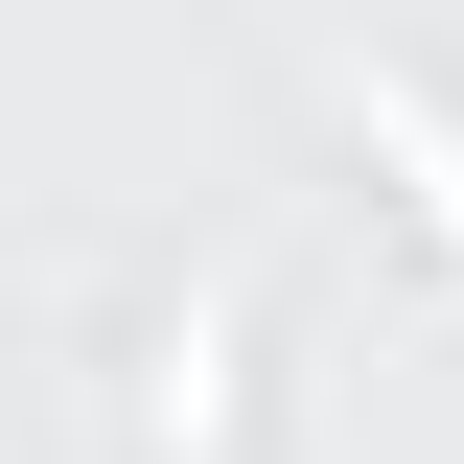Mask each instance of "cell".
Listing matches in <instances>:
<instances>
[{
    "mask_svg": "<svg viewBox=\"0 0 464 464\" xmlns=\"http://www.w3.org/2000/svg\"><path fill=\"white\" fill-rule=\"evenodd\" d=\"M325 116H348V140H372V163H395V186H418V209H441V232H464V116H441V93H418V70H395V47H325Z\"/></svg>",
    "mask_w": 464,
    "mask_h": 464,
    "instance_id": "1",
    "label": "cell"
}]
</instances>
